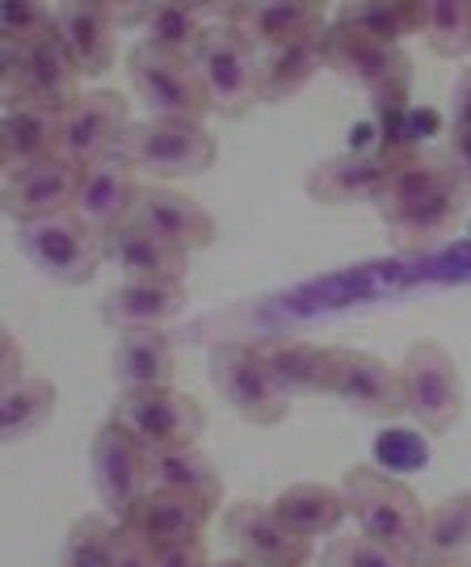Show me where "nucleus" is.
<instances>
[{
    "label": "nucleus",
    "instance_id": "nucleus-25",
    "mask_svg": "<svg viewBox=\"0 0 471 567\" xmlns=\"http://www.w3.org/2000/svg\"><path fill=\"white\" fill-rule=\"evenodd\" d=\"M60 156V114L42 105H4L0 114V161L4 173Z\"/></svg>",
    "mask_w": 471,
    "mask_h": 567
},
{
    "label": "nucleus",
    "instance_id": "nucleus-21",
    "mask_svg": "<svg viewBox=\"0 0 471 567\" xmlns=\"http://www.w3.org/2000/svg\"><path fill=\"white\" fill-rule=\"evenodd\" d=\"M76 173L68 161H42V164H25V168H13L4 173V215L13 224H34V219H51V215H68L72 210V198H76Z\"/></svg>",
    "mask_w": 471,
    "mask_h": 567
},
{
    "label": "nucleus",
    "instance_id": "nucleus-46",
    "mask_svg": "<svg viewBox=\"0 0 471 567\" xmlns=\"http://www.w3.org/2000/svg\"><path fill=\"white\" fill-rule=\"evenodd\" d=\"M417 567H471V555L468 559H442V564H417Z\"/></svg>",
    "mask_w": 471,
    "mask_h": 567
},
{
    "label": "nucleus",
    "instance_id": "nucleus-11",
    "mask_svg": "<svg viewBox=\"0 0 471 567\" xmlns=\"http://www.w3.org/2000/svg\"><path fill=\"white\" fill-rule=\"evenodd\" d=\"M0 84H4V105H42L55 114L81 97V72L51 34L25 51H0Z\"/></svg>",
    "mask_w": 471,
    "mask_h": 567
},
{
    "label": "nucleus",
    "instance_id": "nucleus-44",
    "mask_svg": "<svg viewBox=\"0 0 471 567\" xmlns=\"http://www.w3.org/2000/svg\"><path fill=\"white\" fill-rule=\"evenodd\" d=\"M156 567H211V559H206V543L203 547L161 550V555H156Z\"/></svg>",
    "mask_w": 471,
    "mask_h": 567
},
{
    "label": "nucleus",
    "instance_id": "nucleus-45",
    "mask_svg": "<svg viewBox=\"0 0 471 567\" xmlns=\"http://www.w3.org/2000/svg\"><path fill=\"white\" fill-rule=\"evenodd\" d=\"M211 567H257V564H248L240 555H227V559H219V564H211Z\"/></svg>",
    "mask_w": 471,
    "mask_h": 567
},
{
    "label": "nucleus",
    "instance_id": "nucleus-17",
    "mask_svg": "<svg viewBox=\"0 0 471 567\" xmlns=\"http://www.w3.org/2000/svg\"><path fill=\"white\" fill-rule=\"evenodd\" d=\"M224 538L232 555H240L257 567H308L311 543L295 538L274 508L262 501H236L224 513Z\"/></svg>",
    "mask_w": 471,
    "mask_h": 567
},
{
    "label": "nucleus",
    "instance_id": "nucleus-36",
    "mask_svg": "<svg viewBox=\"0 0 471 567\" xmlns=\"http://www.w3.org/2000/svg\"><path fill=\"white\" fill-rule=\"evenodd\" d=\"M421 39L433 55L463 60L471 51V0H421Z\"/></svg>",
    "mask_w": 471,
    "mask_h": 567
},
{
    "label": "nucleus",
    "instance_id": "nucleus-42",
    "mask_svg": "<svg viewBox=\"0 0 471 567\" xmlns=\"http://www.w3.org/2000/svg\"><path fill=\"white\" fill-rule=\"evenodd\" d=\"M451 131H471V68L451 93Z\"/></svg>",
    "mask_w": 471,
    "mask_h": 567
},
{
    "label": "nucleus",
    "instance_id": "nucleus-35",
    "mask_svg": "<svg viewBox=\"0 0 471 567\" xmlns=\"http://www.w3.org/2000/svg\"><path fill=\"white\" fill-rule=\"evenodd\" d=\"M119 538H123V522H114L110 513H84L68 526L60 567H114Z\"/></svg>",
    "mask_w": 471,
    "mask_h": 567
},
{
    "label": "nucleus",
    "instance_id": "nucleus-1",
    "mask_svg": "<svg viewBox=\"0 0 471 567\" xmlns=\"http://www.w3.org/2000/svg\"><path fill=\"white\" fill-rule=\"evenodd\" d=\"M468 206V185L442 152L400 156L388 189L379 198V215L396 248H430L447 240Z\"/></svg>",
    "mask_w": 471,
    "mask_h": 567
},
{
    "label": "nucleus",
    "instance_id": "nucleus-43",
    "mask_svg": "<svg viewBox=\"0 0 471 567\" xmlns=\"http://www.w3.org/2000/svg\"><path fill=\"white\" fill-rule=\"evenodd\" d=\"M152 9H156V0H140V4H110V13H114V25H119V30H144L147 18H152Z\"/></svg>",
    "mask_w": 471,
    "mask_h": 567
},
{
    "label": "nucleus",
    "instance_id": "nucleus-38",
    "mask_svg": "<svg viewBox=\"0 0 471 567\" xmlns=\"http://www.w3.org/2000/svg\"><path fill=\"white\" fill-rule=\"evenodd\" d=\"M320 567H417V559L375 543L367 534H332L320 550Z\"/></svg>",
    "mask_w": 471,
    "mask_h": 567
},
{
    "label": "nucleus",
    "instance_id": "nucleus-6",
    "mask_svg": "<svg viewBox=\"0 0 471 567\" xmlns=\"http://www.w3.org/2000/svg\"><path fill=\"white\" fill-rule=\"evenodd\" d=\"M211 383L240 421L257 429L278 425L290 412V395L269 374L262 349L253 341H224L211 349Z\"/></svg>",
    "mask_w": 471,
    "mask_h": 567
},
{
    "label": "nucleus",
    "instance_id": "nucleus-18",
    "mask_svg": "<svg viewBox=\"0 0 471 567\" xmlns=\"http://www.w3.org/2000/svg\"><path fill=\"white\" fill-rule=\"evenodd\" d=\"M51 39L63 47V55L81 72V81L105 76V68L114 63V39L119 25L110 4L98 0H60L51 13Z\"/></svg>",
    "mask_w": 471,
    "mask_h": 567
},
{
    "label": "nucleus",
    "instance_id": "nucleus-23",
    "mask_svg": "<svg viewBox=\"0 0 471 567\" xmlns=\"http://www.w3.org/2000/svg\"><path fill=\"white\" fill-rule=\"evenodd\" d=\"M190 295L177 282H123L105 290L102 320L114 332H168L173 320H182Z\"/></svg>",
    "mask_w": 471,
    "mask_h": 567
},
{
    "label": "nucleus",
    "instance_id": "nucleus-7",
    "mask_svg": "<svg viewBox=\"0 0 471 567\" xmlns=\"http://www.w3.org/2000/svg\"><path fill=\"white\" fill-rule=\"evenodd\" d=\"M396 370H400L405 412L412 421L433 437L451 433L463 416V379L451 353L438 341H417Z\"/></svg>",
    "mask_w": 471,
    "mask_h": 567
},
{
    "label": "nucleus",
    "instance_id": "nucleus-40",
    "mask_svg": "<svg viewBox=\"0 0 471 567\" xmlns=\"http://www.w3.org/2000/svg\"><path fill=\"white\" fill-rule=\"evenodd\" d=\"M114 567H156V550L147 547L140 534H131L123 526V538H119V559Z\"/></svg>",
    "mask_w": 471,
    "mask_h": 567
},
{
    "label": "nucleus",
    "instance_id": "nucleus-32",
    "mask_svg": "<svg viewBox=\"0 0 471 567\" xmlns=\"http://www.w3.org/2000/svg\"><path fill=\"white\" fill-rule=\"evenodd\" d=\"M337 25L370 42L405 47L409 34H421V0H349L337 9Z\"/></svg>",
    "mask_w": 471,
    "mask_h": 567
},
{
    "label": "nucleus",
    "instance_id": "nucleus-31",
    "mask_svg": "<svg viewBox=\"0 0 471 567\" xmlns=\"http://www.w3.org/2000/svg\"><path fill=\"white\" fill-rule=\"evenodd\" d=\"M471 555V492H454L447 501L426 508L417 564H442V559H468Z\"/></svg>",
    "mask_w": 471,
    "mask_h": 567
},
{
    "label": "nucleus",
    "instance_id": "nucleus-13",
    "mask_svg": "<svg viewBox=\"0 0 471 567\" xmlns=\"http://www.w3.org/2000/svg\"><path fill=\"white\" fill-rule=\"evenodd\" d=\"M320 395L341 400L346 408L362 412V416H379L391 421L405 412V395H400V370L375 358L367 349H325V379H320Z\"/></svg>",
    "mask_w": 471,
    "mask_h": 567
},
{
    "label": "nucleus",
    "instance_id": "nucleus-37",
    "mask_svg": "<svg viewBox=\"0 0 471 567\" xmlns=\"http://www.w3.org/2000/svg\"><path fill=\"white\" fill-rule=\"evenodd\" d=\"M55 4L42 0H4L0 4V51H25L51 34Z\"/></svg>",
    "mask_w": 471,
    "mask_h": 567
},
{
    "label": "nucleus",
    "instance_id": "nucleus-29",
    "mask_svg": "<svg viewBox=\"0 0 471 567\" xmlns=\"http://www.w3.org/2000/svg\"><path fill=\"white\" fill-rule=\"evenodd\" d=\"M274 517L295 534V538H325V534H337L341 522H349V508L341 487L328 484H290L274 496Z\"/></svg>",
    "mask_w": 471,
    "mask_h": 567
},
{
    "label": "nucleus",
    "instance_id": "nucleus-27",
    "mask_svg": "<svg viewBox=\"0 0 471 567\" xmlns=\"http://www.w3.org/2000/svg\"><path fill=\"white\" fill-rule=\"evenodd\" d=\"M152 487H161L168 496H182L194 508H203L206 517L224 501V480L198 446L152 454Z\"/></svg>",
    "mask_w": 471,
    "mask_h": 567
},
{
    "label": "nucleus",
    "instance_id": "nucleus-15",
    "mask_svg": "<svg viewBox=\"0 0 471 567\" xmlns=\"http://www.w3.org/2000/svg\"><path fill=\"white\" fill-rule=\"evenodd\" d=\"M131 131V105L114 89H89L60 114V161L72 168L119 152Z\"/></svg>",
    "mask_w": 471,
    "mask_h": 567
},
{
    "label": "nucleus",
    "instance_id": "nucleus-14",
    "mask_svg": "<svg viewBox=\"0 0 471 567\" xmlns=\"http://www.w3.org/2000/svg\"><path fill=\"white\" fill-rule=\"evenodd\" d=\"M215 18L219 25H232L257 55L316 39L328 30V9L308 0H232V4H215Z\"/></svg>",
    "mask_w": 471,
    "mask_h": 567
},
{
    "label": "nucleus",
    "instance_id": "nucleus-9",
    "mask_svg": "<svg viewBox=\"0 0 471 567\" xmlns=\"http://www.w3.org/2000/svg\"><path fill=\"white\" fill-rule=\"evenodd\" d=\"M89 471H93V487H98L102 513H110L114 522H123L126 513L152 492V450L140 437H131L110 416L93 433Z\"/></svg>",
    "mask_w": 471,
    "mask_h": 567
},
{
    "label": "nucleus",
    "instance_id": "nucleus-33",
    "mask_svg": "<svg viewBox=\"0 0 471 567\" xmlns=\"http://www.w3.org/2000/svg\"><path fill=\"white\" fill-rule=\"evenodd\" d=\"M55 404H60V391H55L51 379H42V374H30L18 386L0 391V442L4 446H18L25 437H34L39 429L51 425Z\"/></svg>",
    "mask_w": 471,
    "mask_h": 567
},
{
    "label": "nucleus",
    "instance_id": "nucleus-47",
    "mask_svg": "<svg viewBox=\"0 0 471 567\" xmlns=\"http://www.w3.org/2000/svg\"><path fill=\"white\" fill-rule=\"evenodd\" d=\"M468 55H471V51H468Z\"/></svg>",
    "mask_w": 471,
    "mask_h": 567
},
{
    "label": "nucleus",
    "instance_id": "nucleus-16",
    "mask_svg": "<svg viewBox=\"0 0 471 567\" xmlns=\"http://www.w3.org/2000/svg\"><path fill=\"white\" fill-rule=\"evenodd\" d=\"M135 198H140V173H135V164L126 161L123 152H110V156L84 164L81 173H76L72 215L105 240L114 227H123L135 215Z\"/></svg>",
    "mask_w": 471,
    "mask_h": 567
},
{
    "label": "nucleus",
    "instance_id": "nucleus-12",
    "mask_svg": "<svg viewBox=\"0 0 471 567\" xmlns=\"http://www.w3.org/2000/svg\"><path fill=\"white\" fill-rule=\"evenodd\" d=\"M257 63L262 55L248 47L232 25H215L194 55L198 81L206 89L211 114L219 118H245L257 102Z\"/></svg>",
    "mask_w": 471,
    "mask_h": 567
},
{
    "label": "nucleus",
    "instance_id": "nucleus-4",
    "mask_svg": "<svg viewBox=\"0 0 471 567\" xmlns=\"http://www.w3.org/2000/svg\"><path fill=\"white\" fill-rule=\"evenodd\" d=\"M126 161L135 164V173L144 168L152 177H203L219 156V140L206 131V122L190 118H144L131 122L123 140Z\"/></svg>",
    "mask_w": 471,
    "mask_h": 567
},
{
    "label": "nucleus",
    "instance_id": "nucleus-19",
    "mask_svg": "<svg viewBox=\"0 0 471 567\" xmlns=\"http://www.w3.org/2000/svg\"><path fill=\"white\" fill-rule=\"evenodd\" d=\"M396 164H400V156H391V152H341V156H328V161L311 164L308 194L320 206H379Z\"/></svg>",
    "mask_w": 471,
    "mask_h": 567
},
{
    "label": "nucleus",
    "instance_id": "nucleus-28",
    "mask_svg": "<svg viewBox=\"0 0 471 567\" xmlns=\"http://www.w3.org/2000/svg\"><path fill=\"white\" fill-rule=\"evenodd\" d=\"M325 34L266 51L262 63H257V102L283 105L290 97H299L316 81V72H325Z\"/></svg>",
    "mask_w": 471,
    "mask_h": 567
},
{
    "label": "nucleus",
    "instance_id": "nucleus-10",
    "mask_svg": "<svg viewBox=\"0 0 471 567\" xmlns=\"http://www.w3.org/2000/svg\"><path fill=\"white\" fill-rule=\"evenodd\" d=\"M126 81L140 93V102L147 105L152 118L206 122V114H211L194 60H177V55H164L147 42H135L126 51Z\"/></svg>",
    "mask_w": 471,
    "mask_h": 567
},
{
    "label": "nucleus",
    "instance_id": "nucleus-39",
    "mask_svg": "<svg viewBox=\"0 0 471 567\" xmlns=\"http://www.w3.org/2000/svg\"><path fill=\"white\" fill-rule=\"evenodd\" d=\"M21 379H30V370H25V353H21V344H18L13 332H0V391L18 386Z\"/></svg>",
    "mask_w": 471,
    "mask_h": 567
},
{
    "label": "nucleus",
    "instance_id": "nucleus-2",
    "mask_svg": "<svg viewBox=\"0 0 471 567\" xmlns=\"http://www.w3.org/2000/svg\"><path fill=\"white\" fill-rule=\"evenodd\" d=\"M341 496H346L349 522L358 526V534L417 559L426 508L400 480H391L375 466H354L341 480Z\"/></svg>",
    "mask_w": 471,
    "mask_h": 567
},
{
    "label": "nucleus",
    "instance_id": "nucleus-8",
    "mask_svg": "<svg viewBox=\"0 0 471 567\" xmlns=\"http://www.w3.org/2000/svg\"><path fill=\"white\" fill-rule=\"evenodd\" d=\"M110 421L140 437L152 454L161 450L198 446V433L206 429L203 404L177 386H144V391H119L110 408Z\"/></svg>",
    "mask_w": 471,
    "mask_h": 567
},
{
    "label": "nucleus",
    "instance_id": "nucleus-22",
    "mask_svg": "<svg viewBox=\"0 0 471 567\" xmlns=\"http://www.w3.org/2000/svg\"><path fill=\"white\" fill-rule=\"evenodd\" d=\"M144 227H152L156 236H164L168 244H177L182 252H203L215 244L219 236V224L215 215L198 206L190 194L173 189V185H140V198H135V215Z\"/></svg>",
    "mask_w": 471,
    "mask_h": 567
},
{
    "label": "nucleus",
    "instance_id": "nucleus-26",
    "mask_svg": "<svg viewBox=\"0 0 471 567\" xmlns=\"http://www.w3.org/2000/svg\"><path fill=\"white\" fill-rule=\"evenodd\" d=\"M110 374L119 391L173 386L177 379V344L168 332H126L110 353Z\"/></svg>",
    "mask_w": 471,
    "mask_h": 567
},
{
    "label": "nucleus",
    "instance_id": "nucleus-5",
    "mask_svg": "<svg viewBox=\"0 0 471 567\" xmlns=\"http://www.w3.org/2000/svg\"><path fill=\"white\" fill-rule=\"evenodd\" d=\"M13 227H18L21 257L34 265L42 278H51V282L89 286L98 278V269L105 265V240L93 227H84L72 210Z\"/></svg>",
    "mask_w": 471,
    "mask_h": 567
},
{
    "label": "nucleus",
    "instance_id": "nucleus-24",
    "mask_svg": "<svg viewBox=\"0 0 471 567\" xmlns=\"http://www.w3.org/2000/svg\"><path fill=\"white\" fill-rule=\"evenodd\" d=\"M206 517L203 508H194L182 496H168L161 487H152L140 505L123 517L131 534H140L147 547L156 550H177V547H203L206 543Z\"/></svg>",
    "mask_w": 471,
    "mask_h": 567
},
{
    "label": "nucleus",
    "instance_id": "nucleus-41",
    "mask_svg": "<svg viewBox=\"0 0 471 567\" xmlns=\"http://www.w3.org/2000/svg\"><path fill=\"white\" fill-rule=\"evenodd\" d=\"M442 156L451 161V168L471 189V131H451V135H447V147H442Z\"/></svg>",
    "mask_w": 471,
    "mask_h": 567
},
{
    "label": "nucleus",
    "instance_id": "nucleus-30",
    "mask_svg": "<svg viewBox=\"0 0 471 567\" xmlns=\"http://www.w3.org/2000/svg\"><path fill=\"white\" fill-rule=\"evenodd\" d=\"M219 25L215 18V4H194V0H156L152 18L144 25L147 47H156L164 55H177V60H194L198 47L206 42V34Z\"/></svg>",
    "mask_w": 471,
    "mask_h": 567
},
{
    "label": "nucleus",
    "instance_id": "nucleus-20",
    "mask_svg": "<svg viewBox=\"0 0 471 567\" xmlns=\"http://www.w3.org/2000/svg\"><path fill=\"white\" fill-rule=\"evenodd\" d=\"M105 261L123 274L126 282H177L190 278V252L156 236L140 219H126L105 236Z\"/></svg>",
    "mask_w": 471,
    "mask_h": 567
},
{
    "label": "nucleus",
    "instance_id": "nucleus-34",
    "mask_svg": "<svg viewBox=\"0 0 471 567\" xmlns=\"http://www.w3.org/2000/svg\"><path fill=\"white\" fill-rule=\"evenodd\" d=\"M262 358H266L269 374L278 386L295 395H320V379H325V344L299 341V337H269L257 341Z\"/></svg>",
    "mask_w": 471,
    "mask_h": 567
},
{
    "label": "nucleus",
    "instance_id": "nucleus-3",
    "mask_svg": "<svg viewBox=\"0 0 471 567\" xmlns=\"http://www.w3.org/2000/svg\"><path fill=\"white\" fill-rule=\"evenodd\" d=\"M325 68L337 72L341 81H349L354 89H362L370 105H379V110H396V105L409 102L412 60L405 47L370 42L362 34L346 30V25H328Z\"/></svg>",
    "mask_w": 471,
    "mask_h": 567
}]
</instances>
